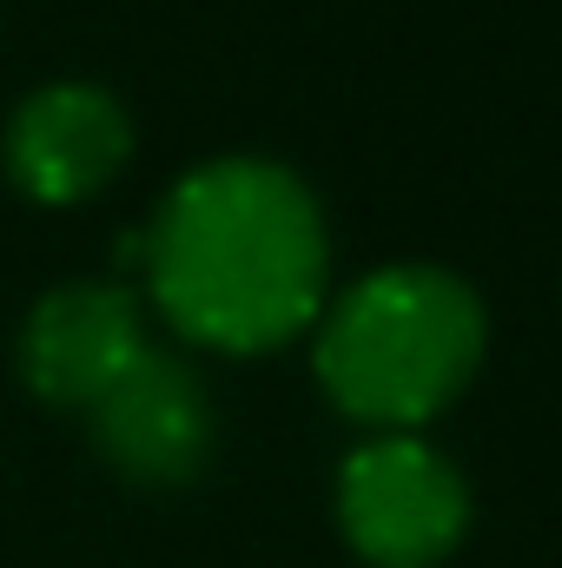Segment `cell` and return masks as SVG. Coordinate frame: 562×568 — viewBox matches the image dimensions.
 <instances>
[{
	"label": "cell",
	"instance_id": "4",
	"mask_svg": "<svg viewBox=\"0 0 562 568\" xmlns=\"http://www.w3.org/2000/svg\"><path fill=\"white\" fill-rule=\"evenodd\" d=\"M212 397L199 384V371L172 351H152L145 344L140 357L127 364V377L93 404V443L100 456L133 476V483H192L212 456Z\"/></svg>",
	"mask_w": 562,
	"mask_h": 568
},
{
	"label": "cell",
	"instance_id": "6",
	"mask_svg": "<svg viewBox=\"0 0 562 568\" xmlns=\"http://www.w3.org/2000/svg\"><path fill=\"white\" fill-rule=\"evenodd\" d=\"M145 351V324L133 291L93 278V284H53L27 324H20V377L47 404H80L93 410L127 364Z\"/></svg>",
	"mask_w": 562,
	"mask_h": 568
},
{
	"label": "cell",
	"instance_id": "5",
	"mask_svg": "<svg viewBox=\"0 0 562 568\" xmlns=\"http://www.w3.org/2000/svg\"><path fill=\"white\" fill-rule=\"evenodd\" d=\"M133 152V120L127 106L93 87V80H53L33 87L7 113V172L20 192L47 205H73L100 192Z\"/></svg>",
	"mask_w": 562,
	"mask_h": 568
},
{
	"label": "cell",
	"instance_id": "3",
	"mask_svg": "<svg viewBox=\"0 0 562 568\" xmlns=\"http://www.w3.org/2000/svg\"><path fill=\"white\" fill-rule=\"evenodd\" d=\"M338 529L371 568H436L470 529V489L423 436H371L338 469Z\"/></svg>",
	"mask_w": 562,
	"mask_h": 568
},
{
	"label": "cell",
	"instance_id": "2",
	"mask_svg": "<svg viewBox=\"0 0 562 568\" xmlns=\"http://www.w3.org/2000/svg\"><path fill=\"white\" fill-rule=\"evenodd\" d=\"M483 364V304L443 265H384L318 324V384L384 436H411L456 404Z\"/></svg>",
	"mask_w": 562,
	"mask_h": 568
},
{
	"label": "cell",
	"instance_id": "1",
	"mask_svg": "<svg viewBox=\"0 0 562 568\" xmlns=\"http://www.w3.org/2000/svg\"><path fill=\"white\" fill-rule=\"evenodd\" d=\"M159 311L212 351H272L324 304V212L279 159H205L152 212L140 239Z\"/></svg>",
	"mask_w": 562,
	"mask_h": 568
}]
</instances>
